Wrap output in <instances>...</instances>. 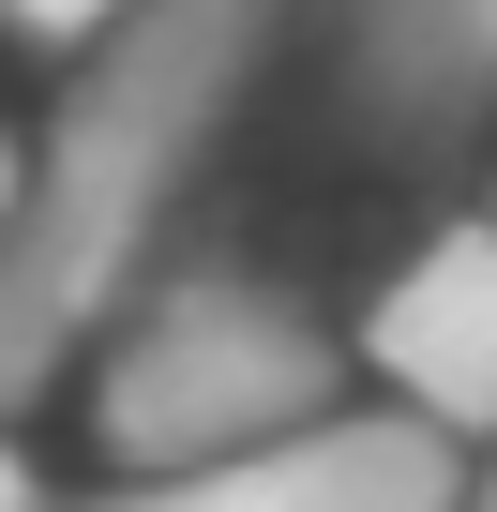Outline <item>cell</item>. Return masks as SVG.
Instances as JSON below:
<instances>
[{
    "label": "cell",
    "instance_id": "10",
    "mask_svg": "<svg viewBox=\"0 0 497 512\" xmlns=\"http://www.w3.org/2000/svg\"><path fill=\"white\" fill-rule=\"evenodd\" d=\"M482 226H497V196H482Z\"/></svg>",
    "mask_w": 497,
    "mask_h": 512
},
{
    "label": "cell",
    "instance_id": "5",
    "mask_svg": "<svg viewBox=\"0 0 497 512\" xmlns=\"http://www.w3.org/2000/svg\"><path fill=\"white\" fill-rule=\"evenodd\" d=\"M347 106L392 151H452L497 121V0H362L347 31Z\"/></svg>",
    "mask_w": 497,
    "mask_h": 512
},
{
    "label": "cell",
    "instance_id": "6",
    "mask_svg": "<svg viewBox=\"0 0 497 512\" xmlns=\"http://www.w3.org/2000/svg\"><path fill=\"white\" fill-rule=\"evenodd\" d=\"M121 16H136V0H0V31H16L31 61H91Z\"/></svg>",
    "mask_w": 497,
    "mask_h": 512
},
{
    "label": "cell",
    "instance_id": "4",
    "mask_svg": "<svg viewBox=\"0 0 497 512\" xmlns=\"http://www.w3.org/2000/svg\"><path fill=\"white\" fill-rule=\"evenodd\" d=\"M452 497H467V452H452V437H422L407 407H332V422L257 437V452L106 482V497H76V512H452Z\"/></svg>",
    "mask_w": 497,
    "mask_h": 512
},
{
    "label": "cell",
    "instance_id": "1",
    "mask_svg": "<svg viewBox=\"0 0 497 512\" xmlns=\"http://www.w3.org/2000/svg\"><path fill=\"white\" fill-rule=\"evenodd\" d=\"M272 46H287V0H136L76 61L46 151H16V226H0V422H31L151 287V241L181 226Z\"/></svg>",
    "mask_w": 497,
    "mask_h": 512
},
{
    "label": "cell",
    "instance_id": "7",
    "mask_svg": "<svg viewBox=\"0 0 497 512\" xmlns=\"http://www.w3.org/2000/svg\"><path fill=\"white\" fill-rule=\"evenodd\" d=\"M0 512H46V482H31V437L0 422Z\"/></svg>",
    "mask_w": 497,
    "mask_h": 512
},
{
    "label": "cell",
    "instance_id": "9",
    "mask_svg": "<svg viewBox=\"0 0 497 512\" xmlns=\"http://www.w3.org/2000/svg\"><path fill=\"white\" fill-rule=\"evenodd\" d=\"M0 226H16V136H0Z\"/></svg>",
    "mask_w": 497,
    "mask_h": 512
},
{
    "label": "cell",
    "instance_id": "3",
    "mask_svg": "<svg viewBox=\"0 0 497 512\" xmlns=\"http://www.w3.org/2000/svg\"><path fill=\"white\" fill-rule=\"evenodd\" d=\"M347 377H377V407H407L452 452L497 437V226L482 211L422 226L377 272V302L347 317Z\"/></svg>",
    "mask_w": 497,
    "mask_h": 512
},
{
    "label": "cell",
    "instance_id": "8",
    "mask_svg": "<svg viewBox=\"0 0 497 512\" xmlns=\"http://www.w3.org/2000/svg\"><path fill=\"white\" fill-rule=\"evenodd\" d=\"M452 512H497V437H467V497Z\"/></svg>",
    "mask_w": 497,
    "mask_h": 512
},
{
    "label": "cell",
    "instance_id": "2",
    "mask_svg": "<svg viewBox=\"0 0 497 512\" xmlns=\"http://www.w3.org/2000/svg\"><path fill=\"white\" fill-rule=\"evenodd\" d=\"M332 407H347V332L287 272H241V256L151 272L106 317V347H91V437L121 452V482L257 452V437H302Z\"/></svg>",
    "mask_w": 497,
    "mask_h": 512
}]
</instances>
